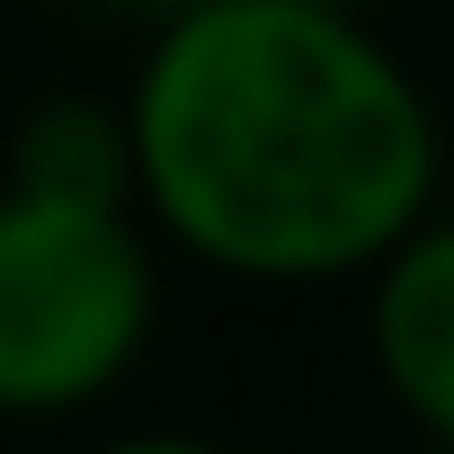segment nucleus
<instances>
[{
	"label": "nucleus",
	"instance_id": "f257e3e1",
	"mask_svg": "<svg viewBox=\"0 0 454 454\" xmlns=\"http://www.w3.org/2000/svg\"><path fill=\"white\" fill-rule=\"evenodd\" d=\"M134 205L250 286L365 277L436 205V107L348 0L169 10L125 90Z\"/></svg>",
	"mask_w": 454,
	"mask_h": 454
},
{
	"label": "nucleus",
	"instance_id": "f03ea898",
	"mask_svg": "<svg viewBox=\"0 0 454 454\" xmlns=\"http://www.w3.org/2000/svg\"><path fill=\"white\" fill-rule=\"evenodd\" d=\"M152 241L134 205L0 187V419L90 410L152 339Z\"/></svg>",
	"mask_w": 454,
	"mask_h": 454
},
{
	"label": "nucleus",
	"instance_id": "7ed1b4c3",
	"mask_svg": "<svg viewBox=\"0 0 454 454\" xmlns=\"http://www.w3.org/2000/svg\"><path fill=\"white\" fill-rule=\"evenodd\" d=\"M374 303H365V348L383 392L454 445V223H410V232L365 268Z\"/></svg>",
	"mask_w": 454,
	"mask_h": 454
},
{
	"label": "nucleus",
	"instance_id": "20e7f679",
	"mask_svg": "<svg viewBox=\"0 0 454 454\" xmlns=\"http://www.w3.org/2000/svg\"><path fill=\"white\" fill-rule=\"evenodd\" d=\"M10 187L36 196H72V205H134V143H125V107L63 90L36 98L10 134Z\"/></svg>",
	"mask_w": 454,
	"mask_h": 454
},
{
	"label": "nucleus",
	"instance_id": "39448f33",
	"mask_svg": "<svg viewBox=\"0 0 454 454\" xmlns=\"http://www.w3.org/2000/svg\"><path fill=\"white\" fill-rule=\"evenodd\" d=\"M98 454H232V445H205V436H116Z\"/></svg>",
	"mask_w": 454,
	"mask_h": 454
},
{
	"label": "nucleus",
	"instance_id": "423d86ee",
	"mask_svg": "<svg viewBox=\"0 0 454 454\" xmlns=\"http://www.w3.org/2000/svg\"><path fill=\"white\" fill-rule=\"evenodd\" d=\"M134 10H160L169 19V10H205V0H134Z\"/></svg>",
	"mask_w": 454,
	"mask_h": 454
}]
</instances>
